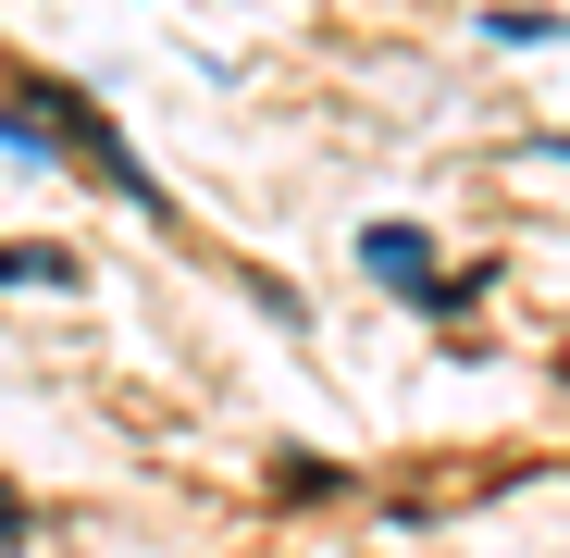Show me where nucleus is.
<instances>
[{
	"instance_id": "obj_3",
	"label": "nucleus",
	"mask_w": 570,
	"mask_h": 558,
	"mask_svg": "<svg viewBox=\"0 0 570 558\" xmlns=\"http://www.w3.org/2000/svg\"><path fill=\"white\" fill-rule=\"evenodd\" d=\"M13 273L26 286H75V261H38V248H0V286H13Z\"/></svg>"
},
{
	"instance_id": "obj_2",
	"label": "nucleus",
	"mask_w": 570,
	"mask_h": 558,
	"mask_svg": "<svg viewBox=\"0 0 570 558\" xmlns=\"http://www.w3.org/2000/svg\"><path fill=\"white\" fill-rule=\"evenodd\" d=\"M484 38H521L533 50V38H570V13H484Z\"/></svg>"
},
{
	"instance_id": "obj_1",
	"label": "nucleus",
	"mask_w": 570,
	"mask_h": 558,
	"mask_svg": "<svg viewBox=\"0 0 570 558\" xmlns=\"http://www.w3.org/2000/svg\"><path fill=\"white\" fill-rule=\"evenodd\" d=\"M360 261L385 273V286H410V298H446V286H434V236H422V224H372Z\"/></svg>"
}]
</instances>
